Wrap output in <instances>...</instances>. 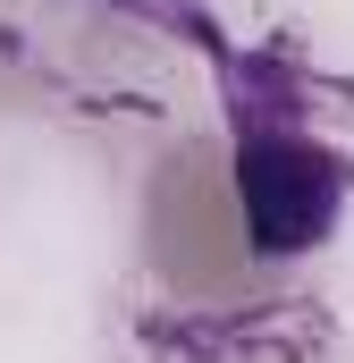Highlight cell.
I'll return each instance as SVG.
<instances>
[{
  "mask_svg": "<svg viewBox=\"0 0 354 363\" xmlns=\"http://www.w3.org/2000/svg\"><path fill=\"white\" fill-rule=\"evenodd\" d=\"M236 194H245V220L270 254H295L312 237H329L338 220V169L329 152L312 144H287V135H262L236 152Z\"/></svg>",
  "mask_w": 354,
  "mask_h": 363,
  "instance_id": "1",
  "label": "cell"
}]
</instances>
